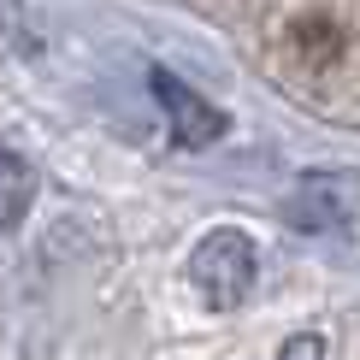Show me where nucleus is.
<instances>
[{
  "label": "nucleus",
  "mask_w": 360,
  "mask_h": 360,
  "mask_svg": "<svg viewBox=\"0 0 360 360\" xmlns=\"http://www.w3.org/2000/svg\"><path fill=\"white\" fill-rule=\"evenodd\" d=\"M254 278H260V248L236 224H219L189 248V283L213 313H236L254 295Z\"/></svg>",
  "instance_id": "f257e3e1"
},
{
  "label": "nucleus",
  "mask_w": 360,
  "mask_h": 360,
  "mask_svg": "<svg viewBox=\"0 0 360 360\" xmlns=\"http://www.w3.org/2000/svg\"><path fill=\"white\" fill-rule=\"evenodd\" d=\"M278 360H325V342L313 337V331H302V337H290V342L278 349Z\"/></svg>",
  "instance_id": "39448f33"
},
{
  "label": "nucleus",
  "mask_w": 360,
  "mask_h": 360,
  "mask_svg": "<svg viewBox=\"0 0 360 360\" xmlns=\"http://www.w3.org/2000/svg\"><path fill=\"white\" fill-rule=\"evenodd\" d=\"M148 89H154V101L166 107V124H172V136L184 148H213L224 130H231V118H224L207 95H195L189 83H177L172 71H148Z\"/></svg>",
  "instance_id": "7ed1b4c3"
},
{
  "label": "nucleus",
  "mask_w": 360,
  "mask_h": 360,
  "mask_svg": "<svg viewBox=\"0 0 360 360\" xmlns=\"http://www.w3.org/2000/svg\"><path fill=\"white\" fill-rule=\"evenodd\" d=\"M36 207V166L18 154V148L0 142V236H12Z\"/></svg>",
  "instance_id": "20e7f679"
},
{
  "label": "nucleus",
  "mask_w": 360,
  "mask_h": 360,
  "mask_svg": "<svg viewBox=\"0 0 360 360\" xmlns=\"http://www.w3.org/2000/svg\"><path fill=\"white\" fill-rule=\"evenodd\" d=\"M295 231H349L360 224V172H302L283 195Z\"/></svg>",
  "instance_id": "f03ea898"
}]
</instances>
